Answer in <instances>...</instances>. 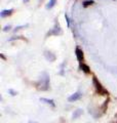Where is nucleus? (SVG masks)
I'll list each match as a JSON object with an SVG mask.
<instances>
[{"label": "nucleus", "instance_id": "nucleus-1", "mask_svg": "<svg viewBox=\"0 0 117 123\" xmlns=\"http://www.w3.org/2000/svg\"><path fill=\"white\" fill-rule=\"evenodd\" d=\"M37 88L41 91H45V90H48L49 88V76L47 73L43 72L42 75L39 79V81L37 83Z\"/></svg>", "mask_w": 117, "mask_h": 123}, {"label": "nucleus", "instance_id": "nucleus-2", "mask_svg": "<svg viewBox=\"0 0 117 123\" xmlns=\"http://www.w3.org/2000/svg\"><path fill=\"white\" fill-rule=\"evenodd\" d=\"M92 83H93V85H95V87H96V90L98 91V93H99L100 95H108L109 94L108 90L105 89V88L102 86V84L100 83V81L97 79L96 76L92 77Z\"/></svg>", "mask_w": 117, "mask_h": 123}, {"label": "nucleus", "instance_id": "nucleus-3", "mask_svg": "<svg viewBox=\"0 0 117 123\" xmlns=\"http://www.w3.org/2000/svg\"><path fill=\"white\" fill-rule=\"evenodd\" d=\"M60 34H62V30H61L60 24H58V23H56L54 27L47 33V35L46 36H50V35H56L57 36V35H60Z\"/></svg>", "mask_w": 117, "mask_h": 123}, {"label": "nucleus", "instance_id": "nucleus-4", "mask_svg": "<svg viewBox=\"0 0 117 123\" xmlns=\"http://www.w3.org/2000/svg\"><path fill=\"white\" fill-rule=\"evenodd\" d=\"M75 55H76V57H77L78 62L81 64L83 62V60H84V55H83L82 49H80L79 47H76V49H75Z\"/></svg>", "mask_w": 117, "mask_h": 123}, {"label": "nucleus", "instance_id": "nucleus-5", "mask_svg": "<svg viewBox=\"0 0 117 123\" xmlns=\"http://www.w3.org/2000/svg\"><path fill=\"white\" fill-rule=\"evenodd\" d=\"M81 92H79V91H77V92H75V93H73L72 95H70V97L68 98V101L69 102H75V101H77V99H79L80 98H81Z\"/></svg>", "mask_w": 117, "mask_h": 123}, {"label": "nucleus", "instance_id": "nucleus-6", "mask_svg": "<svg viewBox=\"0 0 117 123\" xmlns=\"http://www.w3.org/2000/svg\"><path fill=\"white\" fill-rule=\"evenodd\" d=\"M13 12V9L10 8V9H3L1 12H0V15H1V18H6L8 17V15H11Z\"/></svg>", "mask_w": 117, "mask_h": 123}, {"label": "nucleus", "instance_id": "nucleus-7", "mask_svg": "<svg viewBox=\"0 0 117 123\" xmlns=\"http://www.w3.org/2000/svg\"><path fill=\"white\" fill-rule=\"evenodd\" d=\"M79 68H80V70H81V71L85 73V74H89V73H91V68H89L87 65L83 64V63H81V64H80Z\"/></svg>", "mask_w": 117, "mask_h": 123}, {"label": "nucleus", "instance_id": "nucleus-8", "mask_svg": "<svg viewBox=\"0 0 117 123\" xmlns=\"http://www.w3.org/2000/svg\"><path fill=\"white\" fill-rule=\"evenodd\" d=\"M45 57H46V60L49 61V62H53L56 60V55H52V53L49 52V51H45Z\"/></svg>", "mask_w": 117, "mask_h": 123}, {"label": "nucleus", "instance_id": "nucleus-9", "mask_svg": "<svg viewBox=\"0 0 117 123\" xmlns=\"http://www.w3.org/2000/svg\"><path fill=\"white\" fill-rule=\"evenodd\" d=\"M82 113H83V110L82 109H77L75 112L73 113V119H77V118H79L81 115H82Z\"/></svg>", "mask_w": 117, "mask_h": 123}, {"label": "nucleus", "instance_id": "nucleus-10", "mask_svg": "<svg viewBox=\"0 0 117 123\" xmlns=\"http://www.w3.org/2000/svg\"><path fill=\"white\" fill-rule=\"evenodd\" d=\"M40 101H41V102H43V103H45V104H48V105H52V107L56 106V104H54V101H53V99H48V98H40Z\"/></svg>", "mask_w": 117, "mask_h": 123}, {"label": "nucleus", "instance_id": "nucleus-11", "mask_svg": "<svg viewBox=\"0 0 117 123\" xmlns=\"http://www.w3.org/2000/svg\"><path fill=\"white\" fill-rule=\"evenodd\" d=\"M56 2H57V0H49L48 3L46 4V8H47V9L52 8V7L54 6V4H56Z\"/></svg>", "mask_w": 117, "mask_h": 123}, {"label": "nucleus", "instance_id": "nucleus-12", "mask_svg": "<svg viewBox=\"0 0 117 123\" xmlns=\"http://www.w3.org/2000/svg\"><path fill=\"white\" fill-rule=\"evenodd\" d=\"M93 2L92 0H86V1H84L83 2V7H87V6H89V5H91V4H93Z\"/></svg>", "mask_w": 117, "mask_h": 123}, {"label": "nucleus", "instance_id": "nucleus-13", "mask_svg": "<svg viewBox=\"0 0 117 123\" xmlns=\"http://www.w3.org/2000/svg\"><path fill=\"white\" fill-rule=\"evenodd\" d=\"M15 39H23V40H26L25 38H21V36H13V37H11L9 41H13V40H15Z\"/></svg>", "mask_w": 117, "mask_h": 123}, {"label": "nucleus", "instance_id": "nucleus-14", "mask_svg": "<svg viewBox=\"0 0 117 123\" xmlns=\"http://www.w3.org/2000/svg\"><path fill=\"white\" fill-rule=\"evenodd\" d=\"M25 27H28V25H23V26H19V27H15V29H14V32H17V31L21 30L22 28H25Z\"/></svg>", "mask_w": 117, "mask_h": 123}, {"label": "nucleus", "instance_id": "nucleus-15", "mask_svg": "<svg viewBox=\"0 0 117 123\" xmlns=\"http://www.w3.org/2000/svg\"><path fill=\"white\" fill-rule=\"evenodd\" d=\"M10 28H11L10 25H8V26H5L4 28H3V31H4V32H7V31H9V30H10Z\"/></svg>", "mask_w": 117, "mask_h": 123}, {"label": "nucleus", "instance_id": "nucleus-16", "mask_svg": "<svg viewBox=\"0 0 117 123\" xmlns=\"http://www.w3.org/2000/svg\"><path fill=\"white\" fill-rule=\"evenodd\" d=\"M8 92H9V93H11V95H17V93H18L17 91H14V90H13V89H9Z\"/></svg>", "mask_w": 117, "mask_h": 123}, {"label": "nucleus", "instance_id": "nucleus-17", "mask_svg": "<svg viewBox=\"0 0 117 123\" xmlns=\"http://www.w3.org/2000/svg\"><path fill=\"white\" fill-rule=\"evenodd\" d=\"M65 18H66V20H67V23H68V26L70 27V20H69L68 15H67V14H65Z\"/></svg>", "mask_w": 117, "mask_h": 123}, {"label": "nucleus", "instance_id": "nucleus-18", "mask_svg": "<svg viewBox=\"0 0 117 123\" xmlns=\"http://www.w3.org/2000/svg\"><path fill=\"white\" fill-rule=\"evenodd\" d=\"M0 56H1V57H2V59H3V60H6V59H5V56H4V55H0Z\"/></svg>", "mask_w": 117, "mask_h": 123}, {"label": "nucleus", "instance_id": "nucleus-19", "mask_svg": "<svg viewBox=\"0 0 117 123\" xmlns=\"http://www.w3.org/2000/svg\"><path fill=\"white\" fill-rule=\"evenodd\" d=\"M29 123H37V122H35V121H29Z\"/></svg>", "mask_w": 117, "mask_h": 123}, {"label": "nucleus", "instance_id": "nucleus-20", "mask_svg": "<svg viewBox=\"0 0 117 123\" xmlns=\"http://www.w3.org/2000/svg\"><path fill=\"white\" fill-rule=\"evenodd\" d=\"M24 2H29V0H23Z\"/></svg>", "mask_w": 117, "mask_h": 123}]
</instances>
